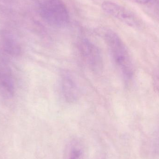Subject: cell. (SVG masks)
I'll use <instances>...</instances> for the list:
<instances>
[{"instance_id":"cell-1","label":"cell","mask_w":159,"mask_h":159,"mask_svg":"<svg viewBox=\"0 0 159 159\" xmlns=\"http://www.w3.org/2000/svg\"><path fill=\"white\" fill-rule=\"evenodd\" d=\"M106 42L114 62L126 80L131 79L133 68L129 51L120 37L113 31L105 34Z\"/></svg>"},{"instance_id":"cell-2","label":"cell","mask_w":159,"mask_h":159,"mask_svg":"<svg viewBox=\"0 0 159 159\" xmlns=\"http://www.w3.org/2000/svg\"><path fill=\"white\" fill-rule=\"evenodd\" d=\"M41 16L52 26L62 27L70 20L69 12L62 0H40Z\"/></svg>"},{"instance_id":"cell-3","label":"cell","mask_w":159,"mask_h":159,"mask_svg":"<svg viewBox=\"0 0 159 159\" xmlns=\"http://www.w3.org/2000/svg\"><path fill=\"white\" fill-rule=\"evenodd\" d=\"M80 51L84 61L94 72H99L103 68V60L101 51L94 44L87 39L80 43Z\"/></svg>"},{"instance_id":"cell-4","label":"cell","mask_w":159,"mask_h":159,"mask_svg":"<svg viewBox=\"0 0 159 159\" xmlns=\"http://www.w3.org/2000/svg\"><path fill=\"white\" fill-rule=\"evenodd\" d=\"M103 9L114 17L131 26H138L140 20L132 12L115 3L106 1L102 4Z\"/></svg>"},{"instance_id":"cell-5","label":"cell","mask_w":159,"mask_h":159,"mask_svg":"<svg viewBox=\"0 0 159 159\" xmlns=\"http://www.w3.org/2000/svg\"><path fill=\"white\" fill-rule=\"evenodd\" d=\"M60 86L61 93L66 101L73 102L76 100L78 96V87L70 75L65 73L61 75Z\"/></svg>"},{"instance_id":"cell-6","label":"cell","mask_w":159,"mask_h":159,"mask_svg":"<svg viewBox=\"0 0 159 159\" xmlns=\"http://www.w3.org/2000/svg\"><path fill=\"white\" fill-rule=\"evenodd\" d=\"M64 159H85L83 144L77 139L72 140L65 148Z\"/></svg>"},{"instance_id":"cell-7","label":"cell","mask_w":159,"mask_h":159,"mask_svg":"<svg viewBox=\"0 0 159 159\" xmlns=\"http://www.w3.org/2000/svg\"><path fill=\"white\" fill-rule=\"evenodd\" d=\"M0 89L6 95H11L14 91L10 70L6 67H0Z\"/></svg>"},{"instance_id":"cell-8","label":"cell","mask_w":159,"mask_h":159,"mask_svg":"<svg viewBox=\"0 0 159 159\" xmlns=\"http://www.w3.org/2000/svg\"><path fill=\"white\" fill-rule=\"evenodd\" d=\"M134 1L137 2L139 3L144 4L148 2L151 0H134Z\"/></svg>"}]
</instances>
